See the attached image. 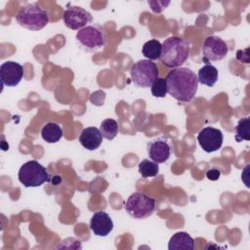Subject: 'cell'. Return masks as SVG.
Here are the masks:
<instances>
[{"label":"cell","mask_w":250,"mask_h":250,"mask_svg":"<svg viewBox=\"0 0 250 250\" xmlns=\"http://www.w3.org/2000/svg\"><path fill=\"white\" fill-rule=\"evenodd\" d=\"M19 181L25 188H35L50 182L47 169L36 160H29L21 165L18 174Z\"/></svg>","instance_id":"cell-5"},{"label":"cell","mask_w":250,"mask_h":250,"mask_svg":"<svg viewBox=\"0 0 250 250\" xmlns=\"http://www.w3.org/2000/svg\"><path fill=\"white\" fill-rule=\"evenodd\" d=\"M155 204L154 198L144 192L135 191L128 197L125 203V210L132 218L143 220L153 214Z\"/></svg>","instance_id":"cell-4"},{"label":"cell","mask_w":250,"mask_h":250,"mask_svg":"<svg viewBox=\"0 0 250 250\" xmlns=\"http://www.w3.org/2000/svg\"><path fill=\"white\" fill-rule=\"evenodd\" d=\"M190 47L188 41L181 37L171 36L162 43L160 62L167 67L177 68L188 60Z\"/></svg>","instance_id":"cell-2"},{"label":"cell","mask_w":250,"mask_h":250,"mask_svg":"<svg viewBox=\"0 0 250 250\" xmlns=\"http://www.w3.org/2000/svg\"><path fill=\"white\" fill-rule=\"evenodd\" d=\"M249 125H250V118L249 116L242 117L238 120L236 126L234 127V140L237 143H241L242 141H249Z\"/></svg>","instance_id":"cell-20"},{"label":"cell","mask_w":250,"mask_h":250,"mask_svg":"<svg viewBox=\"0 0 250 250\" xmlns=\"http://www.w3.org/2000/svg\"><path fill=\"white\" fill-rule=\"evenodd\" d=\"M41 137L46 143L54 144L59 142L62 137V130L59 124L48 122L41 129Z\"/></svg>","instance_id":"cell-17"},{"label":"cell","mask_w":250,"mask_h":250,"mask_svg":"<svg viewBox=\"0 0 250 250\" xmlns=\"http://www.w3.org/2000/svg\"><path fill=\"white\" fill-rule=\"evenodd\" d=\"M130 75L136 86L148 88L159 77V70L157 64L152 61L140 60L132 65Z\"/></svg>","instance_id":"cell-6"},{"label":"cell","mask_w":250,"mask_h":250,"mask_svg":"<svg viewBox=\"0 0 250 250\" xmlns=\"http://www.w3.org/2000/svg\"><path fill=\"white\" fill-rule=\"evenodd\" d=\"M170 4V1H148V5L150 6L152 12L161 13L166 7Z\"/></svg>","instance_id":"cell-23"},{"label":"cell","mask_w":250,"mask_h":250,"mask_svg":"<svg viewBox=\"0 0 250 250\" xmlns=\"http://www.w3.org/2000/svg\"><path fill=\"white\" fill-rule=\"evenodd\" d=\"M92 21V15L79 6H69L64 10L63 22L72 30H79L89 25Z\"/></svg>","instance_id":"cell-9"},{"label":"cell","mask_w":250,"mask_h":250,"mask_svg":"<svg viewBox=\"0 0 250 250\" xmlns=\"http://www.w3.org/2000/svg\"><path fill=\"white\" fill-rule=\"evenodd\" d=\"M162 44L156 39L146 41L142 48V54L149 61H156L160 59Z\"/></svg>","instance_id":"cell-18"},{"label":"cell","mask_w":250,"mask_h":250,"mask_svg":"<svg viewBox=\"0 0 250 250\" xmlns=\"http://www.w3.org/2000/svg\"><path fill=\"white\" fill-rule=\"evenodd\" d=\"M221 176V171L217 168H210L206 171V177L210 181H217Z\"/></svg>","instance_id":"cell-24"},{"label":"cell","mask_w":250,"mask_h":250,"mask_svg":"<svg viewBox=\"0 0 250 250\" xmlns=\"http://www.w3.org/2000/svg\"><path fill=\"white\" fill-rule=\"evenodd\" d=\"M198 82L207 87H213L218 80V69L210 63L203 65L197 73Z\"/></svg>","instance_id":"cell-16"},{"label":"cell","mask_w":250,"mask_h":250,"mask_svg":"<svg viewBox=\"0 0 250 250\" xmlns=\"http://www.w3.org/2000/svg\"><path fill=\"white\" fill-rule=\"evenodd\" d=\"M99 130L103 138H105L106 140L111 141L119 133V125L116 120L112 118H106L104 121H102Z\"/></svg>","instance_id":"cell-19"},{"label":"cell","mask_w":250,"mask_h":250,"mask_svg":"<svg viewBox=\"0 0 250 250\" xmlns=\"http://www.w3.org/2000/svg\"><path fill=\"white\" fill-rule=\"evenodd\" d=\"M76 40L86 52H97L105 45L106 37L99 24H89L76 32Z\"/></svg>","instance_id":"cell-7"},{"label":"cell","mask_w":250,"mask_h":250,"mask_svg":"<svg viewBox=\"0 0 250 250\" xmlns=\"http://www.w3.org/2000/svg\"><path fill=\"white\" fill-rule=\"evenodd\" d=\"M159 172L158 163L150 160L144 159L139 163V173L143 178L155 177Z\"/></svg>","instance_id":"cell-21"},{"label":"cell","mask_w":250,"mask_h":250,"mask_svg":"<svg viewBox=\"0 0 250 250\" xmlns=\"http://www.w3.org/2000/svg\"><path fill=\"white\" fill-rule=\"evenodd\" d=\"M148 158L156 163L166 162L171 154V146L164 137H158L147 143Z\"/></svg>","instance_id":"cell-12"},{"label":"cell","mask_w":250,"mask_h":250,"mask_svg":"<svg viewBox=\"0 0 250 250\" xmlns=\"http://www.w3.org/2000/svg\"><path fill=\"white\" fill-rule=\"evenodd\" d=\"M202 60L208 63V62H215L223 60L228 52L229 48L227 43L220 37L212 35L208 36L202 45Z\"/></svg>","instance_id":"cell-8"},{"label":"cell","mask_w":250,"mask_h":250,"mask_svg":"<svg viewBox=\"0 0 250 250\" xmlns=\"http://www.w3.org/2000/svg\"><path fill=\"white\" fill-rule=\"evenodd\" d=\"M151 95L156 98H165L168 94L165 78H157L150 87Z\"/></svg>","instance_id":"cell-22"},{"label":"cell","mask_w":250,"mask_h":250,"mask_svg":"<svg viewBox=\"0 0 250 250\" xmlns=\"http://www.w3.org/2000/svg\"><path fill=\"white\" fill-rule=\"evenodd\" d=\"M197 141L201 148L205 152H214L217 151L219 148H221L224 141V136L221 130L207 126L202 128L198 135H197Z\"/></svg>","instance_id":"cell-10"},{"label":"cell","mask_w":250,"mask_h":250,"mask_svg":"<svg viewBox=\"0 0 250 250\" xmlns=\"http://www.w3.org/2000/svg\"><path fill=\"white\" fill-rule=\"evenodd\" d=\"M194 240L186 231L174 233L168 242L169 250H193Z\"/></svg>","instance_id":"cell-15"},{"label":"cell","mask_w":250,"mask_h":250,"mask_svg":"<svg viewBox=\"0 0 250 250\" xmlns=\"http://www.w3.org/2000/svg\"><path fill=\"white\" fill-rule=\"evenodd\" d=\"M16 21L29 30H40L49 22V14L36 3L27 4L20 9L16 15Z\"/></svg>","instance_id":"cell-3"},{"label":"cell","mask_w":250,"mask_h":250,"mask_svg":"<svg viewBox=\"0 0 250 250\" xmlns=\"http://www.w3.org/2000/svg\"><path fill=\"white\" fill-rule=\"evenodd\" d=\"M90 229L97 236H107L113 229V222L104 211L95 212L90 220Z\"/></svg>","instance_id":"cell-13"},{"label":"cell","mask_w":250,"mask_h":250,"mask_svg":"<svg viewBox=\"0 0 250 250\" xmlns=\"http://www.w3.org/2000/svg\"><path fill=\"white\" fill-rule=\"evenodd\" d=\"M0 77L3 85L15 87L23 77V68L17 62L7 61L0 65Z\"/></svg>","instance_id":"cell-11"},{"label":"cell","mask_w":250,"mask_h":250,"mask_svg":"<svg viewBox=\"0 0 250 250\" xmlns=\"http://www.w3.org/2000/svg\"><path fill=\"white\" fill-rule=\"evenodd\" d=\"M79 142L86 149L95 150L102 145L103 136L97 127H87L81 131Z\"/></svg>","instance_id":"cell-14"},{"label":"cell","mask_w":250,"mask_h":250,"mask_svg":"<svg viewBox=\"0 0 250 250\" xmlns=\"http://www.w3.org/2000/svg\"><path fill=\"white\" fill-rule=\"evenodd\" d=\"M168 94L182 103L190 102L197 91L198 78L188 67H177L169 71L165 77Z\"/></svg>","instance_id":"cell-1"}]
</instances>
